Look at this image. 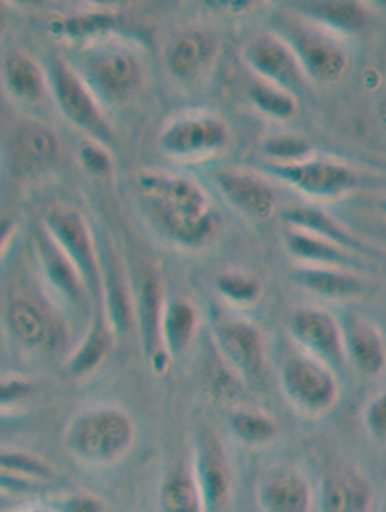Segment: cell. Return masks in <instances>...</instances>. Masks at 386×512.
Instances as JSON below:
<instances>
[{
  "instance_id": "cell-21",
  "label": "cell",
  "mask_w": 386,
  "mask_h": 512,
  "mask_svg": "<svg viewBox=\"0 0 386 512\" xmlns=\"http://www.w3.org/2000/svg\"><path fill=\"white\" fill-rule=\"evenodd\" d=\"M213 182L228 205L251 221L267 223L275 217L278 198L267 178L246 169L226 167L215 172Z\"/></svg>"
},
{
  "instance_id": "cell-9",
  "label": "cell",
  "mask_w": 386,
  "mask_h": 512,
  "mask_svg": "<svg viewBox=\"0 0 386 512\" xmlns=\"http://www.w3.org/2000/svg\"><path fill=\"white\" fill-rule=\"evenodd\" d=\"M165 279L155 265H143L134 281V319L141 352L151 371L166 375L174 360L163 341V319L166 308Z\"/></svg>"
},
{
  "instance_id": "cell-32",
  "label": "cell",
  "mask_w": 386,
  "mask_h": 512,
  "mask_svg": "<svg viewBox=\"0 0 386 512\" xmlns=\"http://www.w3.org/2000/svg\"><path fill=\"white\" fill-rule=\"evenodd\" d=\"M118 22L120 18L114 12L89 10L58 18L51 24V33L58 39L82 43V47H85L112 37V31L118 28Z\"/></svg>"
},
{
  "instance_id": "cell-39",
  "label": "cell",
  "mask_w": 386,
  "mask_h": 512,
  "mask_svg": "<svg viewBox=\"0 0 386 512\" xmlns=\"http://www.w3.org/2000/svg\"><path fill=\"white\" fill-rule=\"evenodd\" d=\"M78 163L82 167L83 172H87L93 178L105 180L111 178L116 169V163L112 159L111 151L107 145L103 143L87 140L78 147Z\"/></svg>"
},
{
  "instance_id": "cell-36",
  "label": "cell",
  "mask_w": 386,
  "mask_h": 512,
  "mask_svg": "<svg viewBox=\"0 0 386 512\" xmlns=\"http://www.w3.org/2000/svg\"><path fill=\"white\" fill-rule=\"evenodd\" d=\"M248 97L259 113L275 120H292L300 111V103L294 93L261 80L249 86Z\"/></svg>"
},
{
  "instance_id": "cell-30",
  "label": "cell",
  "mask_w": 386,
  "mask_h": 512,
  "mask_svg": "<svg viewBox=\"0 0 386 512\" xmlns=\"http://www.w3.org/2000/svg\"><path fill=\"white\" fill-rule=\"evenodd\" d=\"M228 433L240 447L249 451L267 449L280 439V427L275 418L248 406H236L228 414Z\"/></svg>"
},
{
  "instance_id": "cell-13",
  "label": "cell",
  "mask_w": 386,
  "mask_h": 512,
  "mask_svg": "<svg viewBox=\"0 0 386 512\" xmlns=\"http://www.w3.org/2000/svg\"><path fill=\"white\" fill-rule=\"evenodd\" d=\"M159 140L166 155L174 159L207 161L228 151L232 130L217 114L188 113L170 120Z\"/></svg>"
},
{
  "instance_id": "cell-8",
  "label": "cell",
  "mask_w": 386,
  "mask_h": 512,
  "mask_svg": "<svg viewBox=\"0 0 386 512\" xmlns=\"http://www.w3.org/2000/svg\"><path fill=\"white\" fill-rule=\"evenodd\" d=\"M211 346L244 385H257L267 373V342L257 323L242 315L217 313L211 323Z\"/></svg>"
},
{
  "instance_id": "cell-3",
  "label": "cell",
  "mask_w": 386,
  "mask_h": 512,
  "mask_svg": "<svg viewBox=\"0 0 386 512\" xmlns=\"http://www.w3.org/2000/svg\"><path fill=\"white\" fill-rule=\"evenodd\" d=\"M78 62V72L105 109L128 105L145 86L138 51L112 37L82 47Z\"/></svg>"
},
{
  "instance_id": "cell-42",
  "label": "cell",
  "mask_w": 386,
  "mask_h": 512,
  "mask_svg": "<svg viewBox=\"0 0 386 512\" xmlns=\"http://www.w3.org/2000/svg\"><path fill=\"white\" fill-rule=\"evenodd\" d=\"M58 512H109L107 503L89 491H76L66 495L64 499L58 501L56 505Z\"/></svg>"
},
{
  "instance_id": "cell-27",
  "label": "cell",
  "mask_w": 386,
  "mask_h": 512,
  "mask_svg": "<svg viewBox=\"0 0 386 512\" xmlns=\"http://www.w3.org/2000/svg\"><path fill=\"white\" fill-rule=\"evenodd\" d=\"M290 8L329 33H359L369 22L365 6L358 2H294Z\"/></svg>"
},
{
  "instance_id": "cell-31",
  "label": "cell",
  "mask_w": 386,
  "mask_h": 512,
  "mask_svg": "<svg viewBox=\"0 0 386 512\" xmlns=\"http://www.w3.org/2000/svg\"><path fill=\"white\" fill-rule=\"evenodd\" d=\"M292 281L311 294H317L323 298H334V300L358 296L363 290V283L356 275L336 267L296 265L292 271Z\"/></svg>"
},
{
  "instance_id": "cell-37",
  "label": "cell",
  "mask_w": 386,
  "mask_h": 512,
  "mask_svg": "<svg viewBox=\"0 0 386 512\" xmlns=\"http://www.w3.org/2000/svg\"><path fill=\"white\" fill-rule=\"evenodd\" d=\"M267 165H294L313 157V145L300 134H273L261 143Z\"/></svg>"
},
{
  "instance_id": "cell-19",
  "label": "cell",
  "mask_w": 386,
  "mask_h": 512,
  "mask_svg": "<svg viewBox=\"0 0 386 512\" xmlns=\"http://www.w3.org/2000/svg\"><path fill=\"white\" fill-rule=\"evenodd\" d=\"M259 512H313L317 487L296 464H275L263 472L255 489Z\"/></svg>"
},
{
  "instance_id": "cell-50",
  "label": "cell",
  "mask_w": 386,
  "mask_h": 512,
  "mask_svg": "<svg viewBox=\"0 0 386 512\" xmlns=\"http://www.w3.org/2000/svg\"><path fill=\"white\" fill-rule=\"evenodd\" d=\"M385 111H386V101H385Z\"/></svg>"
},
{
  "instance_id": "cell-33",
  "label": "cell",
  "mask_w": 386,
  "mask_h": 512,
  "mask_svg": "<svg viewBox=\"0 0 386 512\" xmlns=\"http://www.w3.org/2000/svg\"><path fill=\"white\" fill-rule=\"evenodd\" d=\"M284 219L288 227L300 228L305 232L317 234L321 238H327L352 254L361 250V242L354 234H350L340 223H336L325 211L317 207H305V205L290 207L284 213Z\"/></svg>"
},
{
  "instance_id": "cell-34",
  "label": "cell",
  "mask_w": 386,
  "mask_h": 512,
  "mask_svg": "<svg viewBox=\"0 0 386 512\" xmlns=\"http://www.w3.org/2000/svg\"><path fill=\"white\" fill-rule=\"evenodd\" d=\"M0 474L33 484L51 485L58 472L55 464L39 453L12 445H0Z\"/></svg>"
},
{
  "instance_id": "cell-25",
  "label": "cell",
  "mask_w": 386,
  "mask_h": 512,
  "mask_svg": "<svg viewBox=\"0 0 386 512\" xmlns=\"http://www.w3.org/2000/svg\"><path fill=\"white\" fill-rule=\"evenodd\" d=\"M321 512H369L371 489L354 470H334L317 487Z\"/></svg>"
},
{
  "instance_id": "cell-24",
  "label": "cell",
  "mask_w": 386,
  "mask_h": 512,
  "mask_svg": "<svg viewBox=\"0 0 386 512\" xmlns=\"http://www.w3.org/2000/svg\"><path fill=\"white\" fill-rule=\"evenodd\" d=\"M114 344L116 335L112 331L111 323L103 308L97 306L89 317V325L85 327L82 341L74 346V350L66 358V373L72 379H87L95 375L109 360Z\"/></svg>"
},
{
  "instance_id": "cell-44",
  "label": "cell",
  "mask_w": 386,
  "mask_h": 512,
  "mask_svg": "<svg viewBox=\"0 0 386 512\" xmlns=\"http://www.w3.org/2000/svg\"><path fill=\"white\" fill-rule=\"evenodd\" d=\"M28 501L20 495H14L6 489L0 487V512H16L20 511L22 507H26Z\"/></svg>"
},
{
  "instance_id": "cell-4",
  "label": "cell",
  "mask_w": 386,
  "mask_h": 512,
  "mask_svg": "<svg viewBox=\"0 0 386 512\" xmlns=\"http://www.w3.org/2000/svg\"><path fill=\"white\" fill-rule=\"evenodd\" d=\"M273 31L294 51L307 82L332 86L340 82L348 72L350 58L338 45L334 35L313 24L290 6L276 12Z\"/></svg>"
},
{
  "instance_id": "cell-11",
  "label": "cell",
  "mask_w": 386,
  "mask_h": 512,
  "mask_svg": "<svg viewBox=\"0 0 386 512\" xmlns=\"http://www.w3.org/2000/svg\"><path fill=\"white\" fill-rule=\"evenodd\" d=\"M205 512H226L234 497V466L221 433L213 426L195 427L190 455Z\"/></svg>"
},
{
  "instance_id": "cell-28",
  "label": "cell",
  "mask_w": 386,
  "mask_h": 512,
  "mask_svg": "<svg viewBox=\"0 0 386 512\" xmlns=\"http://www.w3.org/2000/svg\"><path fill=\"white\" fill-rule=\"evenodd\" d=\"M157 503L159 512H205L190 458L166 470L159 485Z\"/></svg>"
},
{
  "instance_id": "cell-10",
  "label": "cell",
  "mask_w": 386,
  "mask_h": 512,
  "mask_svg": "<svg viewBox=\"0 0 386 512\" xmlns=\"http://www.w3.org/2000/svg\"><path fill=\"white\" fill-rule=\"evenodd\" d=\"M31 238L35 259L39 265V281H43L47 294L58 306L78 315L87 313L91 317L95 304L83 283L78 267L62 252L49 230L41 225V221L31 230Z\"/></svg>"
},
{
  "instance_id": "cell-15",
  "label": "cell",
  "mask_w": 386,
  "mask_h": 512,
  "mask_svg": "<svg viewBox=\"0 0 386 512\" xmlns=\"http://www.w3.org/2000/svg\"><path fill=\"white\" fill-rule=\"evenodd\" d=\"M265 171L282 184L315 200H331L352 192L358 184V174L350 167L311 157L294 165H265Z\"/></svg>"
},
{
  "instance_id": "cell-6",
  "label": "cell",
  "mask_w": 386,
  "mask_h": 512,
  "mask_svg": "<svg viewBox=\"0 0 386 512\" xmlns=\"http://www.w3.org/2000/svg\"><path fill=\"white\" fill-rule=\"evenodd\" d=\"M49 89L58 113L93 142L111 145L114 130L107 109L87 86L78 68L64 57L53 55L47 62Z\"/></svg>"
},
{
  "instance_id": "cell-2",
  "label": "cell",
  "mask_w": 386,
  "mask_h": 512,
  "mask_svg": "<svg viewBox=\"0 0 386 512\" xmlns=\"http://www.w3.org/2000/svg\"><path fill=\"white\" fill-rule=\"evenodd\" d=\"M138 426L118 402H95L76 412L64 427L66 453L89 470L118 466L134 451Z\"/></svg>"
},
{
  "instance_id": "cell-46",
  "label": "cell",
  "mask_w": 386,
  "mask_h": 512,
  "mask_svg": "<svg viewBox=\"0 0 386 512\" xmlns=\"http://www.w3.org/2000/svg\"><path fill=\"white\" fill-rule=\"evenodd\" d=\"M16 512H58L56 509H47V507H29V505H26V507H22L20 511Z\"/></svg>"
},
{
  "instance_id": "cell-41",
  "label": "cell",
  "mask_w": 386,
  "mask_h": 512,
  "mask_svg": "<svg viewBox=\"0 0 386 512\" xmlns=\"http://www.w3.org/2000/svg\"><path fill=\"white\" fill-rule=\"evenodd\" d=\"M363 422L371 439L386 445V389L367 404Z\"/></svg>"
},
{
  "instance_id": "cell-47",
  "label": "cell",
  "mask_w": 386,
  "mask_h": 512,
  "mask_svg": "<svg viewBox=\"0 0 386 512\" xmlns=\"http://www.w3.org/2000/svg\"><path fill=\"white\" fill-rule=\"evenodd\" d=\"M379 207H381V211H383V213H386V200L381 201V203H379Z\"/></svg>"
},
{
  "instance_id": "cell-1",
  "label": "cell",
  "mask_w": 386,
  "mask_h": 512,
  "mask_svg": "<svg viewBox=\"0 0 386 512\" xmlns=\"http://www.w3.org/2000/svg\"><path fill=\"white\" fill-rule=\"evenodd\" d=\"M136 186L151 223L174 244L199 248L217 236L221 217L203 186L190 176L141 171Z\"/></svg>"
},
{
  "instance_id": "cell-48",
  "label": "cell",
  "mask_w": 386,
  "mask_h": 512,
  "mask_svg": "<svg viewBox=\"0 0 386 512\" xmlns=\"http://www.w3.org/2000/svg\"><path fill=\"white\" fill-rule=\"evenodd\" d=\"M381 512H386V491L385 497H383V505H381Z\"/></svg>"
},
{
  "instance_id": "cell-12",
  "label": "cell",
  "mask_w": 386,
  "mask_h": 512,
  "mask_svg": "<svg viewBox=\"0 0 386 512\" xmlns=\"http://www.w3.org/2000/svg\"><path fill=\"white\" fill-rule=\"evenodd\" d=\"M41 225L49 230L62 252L78 267L95 308L101 304V261L99 242L82 211L68 205L49 209Z\"/></svg>"
},
{
  "instance_id": "cell-20",
  "label": "cell",
  "mask_w": 386,
  "mask_h": 512,
  "mask_svg": "<svg viewBox=\"0 0 386 512\" xmlns=\"http://www.w3.org/2000/svg\"><path fill=\"white\" fill-rule=\"evenodd\" d=\"M8 167L20 178L35 176L55 167L60 159V140L55 130L39 120L18 122L8 136Z\"/></svg>"
},
{
  "instance_id": "cell-7",
  "label": "cell",
  "mask_w": 386,
  "mask_h": 512,
  "mask_svg": "<svg viewBox=\"0 0 386 512\" xmlns=\"http://www.w3.org/2000/svg\"><path fill=\"white\" fill-rule=\"evenodd\" d=\"M278 383L288 404L307 418L331 412L340 399V387L331 366L300 348L284 356L278 370Z\"/></svg>"
},
{
  "instance_id": "cell-49",
  "label": "cell",
  "mask_w": 386,
  "mask_h": 512,
  "mask_svg": "<svg viewBox=\"0 0 386 512\" xmlns=\"http://www.w3.org/2000/svg\"><path fill=\"white\" fill-rule=\"evenodd\" d=\"M2 18H4V14H2V6H0V28H2Z\"/></svg>"
},
{
  "instance_id": "cell-22",
  "label": "cell",
  "mask_w": 386,
  "mask_h": 512,
  "mask_svg": "<svg viewBox=\"0 0 386 512\" xmlns=\"http://www.w3.org/2000/svg\"><path fill=\"white\" fill-rule=\"evenodd\" d=\"M0 84L12 101L26 107L41 105L51 95L47 68L22 49H14L2 58Z\"/></svg>"
},
{
  "instance_id": "cell-29",
  "label": "cell",
  "mask_w": 386,
  "mask_h": 512,
  "mask_svg": "<svg viewBox=\"0 0 386 512\" xmlns=\"http://www.w3.org/2000/svg\"><path fill=\"white\" fill-rule=\"evenodd\" d=\"M201 327V315L192 300L174 296L166 300L163 319V341L172 360L184 356L197 337Z\"/></svg>"
},
{
  "instance_id": "cell-16",
  "label": "cell",
  "mask_w": 386,
  "mask_h": 512,
  "mask_svg": "<svg viewBox=\"0 0 386 512\" xmlns=\"http://www.w3.org/2000/svg\"><path fill=\"white\" fill-rule=\"evenodd\" d=\"M242 57L261 82L282 87L294 95L307 84L294 51L273 29L255 33L246 43Z\"/></svg>"
},
{
  "instance_id": "cell-23",
  "label": "cell",
  "mask_w": 386,
  "mask_h": 512,
  "mask_svg": "<svg viewBox=\"0 0 386 512\" xmlns=\"http://www.w3.org/2000/svg\"><path fill=\"white\" fill-rule=\"evenodd\" d=\"M346 362L363 375H379L386 368V344L377 325L356 312L340 319Z\"/></svg>"
},
{
  "instance_id": "cell-40",
  "label": "cell",
  "mask_w": 386,
  "mask_h": 512,
  "mask_svg": "<svg viewBox=\"0 0 386 512\" xmlns=\"http://www.w3.org/2000/svg\"><path fill=\"white\" fill-rule=\"evenodd\" d=\"M39 385L22 375H0V412L18 410L37 395Z\"/></svg>"
},
{
  "instance_id": "cell-38",
  "label": "cell",
  "mask_w": 386,
  "mask_h": 512,
  "mask_svg": "<svg viewBox=\"0 0 386 512\" xmlns=\"http://www.w3.org/2000/svg\"><path fill=\"white\" fill-rule=\"evenodd\" d=\"M205 379L209 397L217 402H232L242 393V387H246L244 381L222 362L221 356L215 352L213 346Z\"/></svg>"
},
{
  "instance_id": "cell-43",
  "label": "cell",
  "mask_w": 386,
  "mask_h": 512,
  "mask_svg": "<svg viewBox=\"0 0 386 512\" xmlns=\"http://www.w3.org/2000/svg\"><path fill=\"white\" fill-rule=\"evenodd\" d=\"M31 424V418L26 412L10 410L0 412V445H10L16 437H20Z\"/></svg>"
},
{
  "instance_id": "cell-26",
  "label": "cell",
  "mask_w": 386,
  "mask_h": 512,
  "mask_svg": "<svg viewBox=\"0 0 386 512\" xmlns=\"http://www.w3.org/2000/svg\"><path fill=\"white\" fill-rule=\"evenodd\" d=\"M284 248L298 261V265L348 269V267H356L359 263L356 256L344 250L342 246L300 228H286Z\"/></svg>"
},
{
  "instance_id": "cell-5",
  "label": "cell",
  "mask_w": 386,
  "mask_h": 512,
  "mask_svg": "<svg viewBox=\"0 0 386 512\" xmlns=\"http://www.w3.org/2000/svg\"><path fill=\"white\" fill-rule=\"evenodd\" d=\"M16 292L6 302L2 321L16 346L35 356H56L68 346V323L58 304L47 294Z\"/></svg>"
},
{
  "instance_id": "cell-45",
  "label": "cell",
  "mask_w": 386,
  "mask_h": 512,
  "mask_svg": "<svg viewBox=\"0 0 386 512\" xmlns=\"http://www.w3.org/2000/svg\"><path fill=\"white\" fill-rule=\"evenodd\" d=\"M14 234H16L14 217H0V257L4 254V250L10 246Z\"/></svg>"
},
{
  "instance_id": "cell-14",
  "label": "cell",
  "mask_w": 386,
  "mask_h": 512,
  "mask_svg": "<svg viewBox=\"0 0 386 512\" xmlns=\"http://www.w3.org/2000/svg\"><path fill=\"white\" fill-rule=\"evenodd\" d=\"M101 261V308L111 323L116 339H126L136 333L134 319V281L126 271L109 236L99 240Z\"/></svg>"
},
{
  "instance_id": "cell-17",
  "label": "cell",
  "mask_w": 386,
  "mask_h": 512,
  "mask_svg": "<svg viewBox=\"0 0 386 512\" xmlns=\"http://www.w3.org/2000/svg\"><path fill=\"white\" fill-rule=\"evenodd\" d=\"M288 335L296 348L332 370L346 364L340 319L331 312L315 306L294 310L288 317Z\"/></svg>"
},
{
  "instance_id": "cell-18",
  "label": "cell",
  "mask_w": 386,
  "mask_h": 512,
  "mask_svg": "<svg viewBox=\"0 0 386 512\" xmlns=\"http://www.w3.org/2000/svg\"><path fill=\"white\" fill-rule=\"evenodd\" d=\"M219 57V39L201 26L180 28L166 43L165 64L168 74L184 86L201 82Z\"/></svg>"
},
{
  "instance_id": "cell-35",
  "label": "cell",
  "mask_w": 386,
  "mask_h": 512,
  "mask_svg": "<svg viewBox=\"0 0 386 512\" xmlns=\"http://www.w3.org/2000/svg\"><path fill=\"white\" fill-rule=\"evenodd\" d=\"M215 288L224 302L234 308H251L263 296L261 281L242 269H226L215 279Z\"/></svg>"
}]
</instances>
